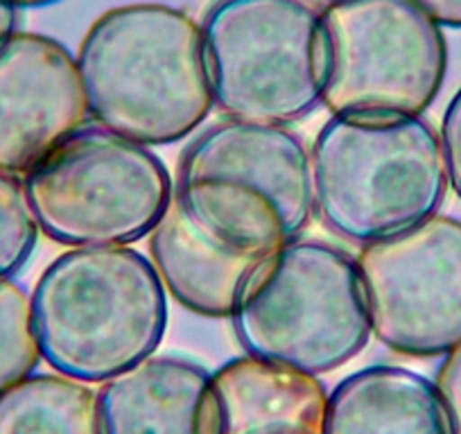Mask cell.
I'll use <instances>...</instances> for the list:
<instances>
[{"label":"cell","mask_w":461,"mask_h":434,"mask_svg":"<svg viewBox=\"0 0 461 434\" xmlns=\"http://www.w3.org/2000/svg\"><path fill=\"white\" fill-rule=\"evenodd\" d=\"M88 116L143 145L194 134L212 112L202 28L163 3H130L97 16L77 48Z\"/></svg>","instance_id":"cell-1"},{"label":"cell","mask_w":461,"mask_h":434,"mask_svg":"<svg viewBox=\"0 0 461 434\" xmlns=\"http://www.w3.org/2000/svg\"><path fill=\"white\" fill-rule=\"evenodd\" d=\"M41 362L102 384L148 360L167 330V292L152 260L131 247H73L30 292Z\"/></svg>","instance_id":"cell-2"},{"label":"cell","mask_w":461,"mask_h":434,"mask_svg":"<svg viewBox=\"0 0 461 434\" xmlns=\"http://www.w3.org/2000/svg\"><path fill=\"white\" fill-rule=\"evenodd\" d=\"M172 194L211 240L267 254L312 222L310 152L287 127L224 118L185 145Z\"/></svg>","instance_id":"cell-3"},{"label":"cell","mask_w":461,"mask_h":434,"mask_svg":"<svg viewBox=\"0 0 461 434\" xmlns=\"http://www.w3.org/2000/svg\"><path fill=\"white\" fill-rule=\"evenodd\" d=\"M310 167L317 217L357 247L434 217L450 185L438 131L423 116H330Z\"/></svg>","instance_id":"cell-4"},{"label":"cell","mask_w":461,"mask_h":434,"mask_svg":"<svg viewBox=\"0 0 461 434\" xmlns=\"http://www.w3.org/2000/svg\"><path fill=\"white\" fill-rule=\"evenodd\" d=\"M230 323L247 356L332 374L371 339L357 260L319 238L285 242L254 265Z\"/></svg>","instance_id":"cell-5"},{"label":"cell","mask_w":461,"mask_h":434,"mask_svg":"<svg viewBox=\"0 0 461 434\" xmlns=\"http://www.w3.org/2000/svg\"><path fill=\"white\" fill-rule=\"evenodd\" d=\"M21 179L39 231L68 249L143 240L175 193L154 149L88 122Z\"/></svg>","instance_id":"cell-6"},{"label":"cell","mask_w":461,"mask_h":434,"mask_svg":"<svg viewBox=\"0 0 461 434\" xmlns=\"http://www.w3.org/2000/svg\"><path fill=\"white\" fill-rule=\"evenodd\" d=\"M202 28L224 118L294 125L321 106V14L301 0H212Z\"/></svg>","instance_id":"cell-7"},{"label":"cell","mask_w":461,"mask_h":434,"mask_svg":"<svg viewBox=\"0 0 461 434\" xmlns=\"http://www.w3.org/2000/svg\"><path fill=\"white\" fill-rule=\"evenodd\" d=\"M446 73L443 28L411 0L321 12V104L332 116H423Z\"/></svg>","instance_id":"cell-8"},{"label":"cell","mask_w":461,"mask_h":434,"mask_svg":"<svg viewBox=\"0 0 461 434\" xmlns=\"http://www.w3.org/2000/svg\"><path fill=\"white\" fill-rule=\"evenodd\" d=\"M371 335L405 357L461 344V222L434 215L357 254Z\"/></svg>","instance_id":"cell-9"},{"label":"cell","mask_w":461,"mask_h":434,"mask_svg":"<svg viewBox=\"0 0 461 434\" xmlns=\"http://www.w3.org/2000/svg\"><path fill=\"white\" fill-rule=\"evenodd\" d=\"M88 118L77 61L64 43L21 30L0 41V170L23 176Z\"/></svg>","instance_id":"cell-10"},{"label":"cell","mask_w":461,"mask_h":434,"mask_svg":"<svg viewBox=\"0 0 461 434\" xmlns=\"http://www.w3.org/2000/svg\"><path fill=\"white\" fill-rule=\"evenodd\" d=\"M326 407L319 375L245 353L208 375L197 434H323Z\"/></svg>","instance_id":"cell-11"},{"label":"cell","mask_w":461,"mask_h":434,"mask_svg":"<svg viewBox=\"0 0 461 434\" xmlns=\"http://www.w3.org/2000/svg\"><path fill=\"white\" fill-rule=\"evenodd\" d=\"M149 260L167 294L194 314L230 317L240 287L265 254H249L211 240L199 231L172 194L149 233Z\"/></svg>","instance_id":"cell-12"},{"label":"cell","mask_w":461,"mask_h":434,"mask_svg":"<svg viewBox=\"0 0 461 434\" xmlns=\"http://www.w3.org/2000/svg\"><path fill=\"white\" fill-rule=\"evenodd\" d=\"M211 371L152 356L97 389L102 434H197V407Z\"/></svg>","instance_id":"cell-13"},{"label":"cell","mask_w":461,"mask_h":434,"mask_svg":"<svg viewBox=\"0 0 461 434\" xmlns=\"http://www.w3.org/2000/svg\"><path fill=\"white\" fill-rule=\"evenodd\" d=\"M323 434H450L434 380L398 365L346 375L330 393Z\"/></svg>","instance_id":"cell-14"},{"label":"cell","mask_w":461,"mask_h":434,"mask_svg":"<svg viewBox=\"0 0 461 434\" xmlns=\"http://www.w3.org/2000/svg\"><path fill=\"white\" fill-rule=\"evenodd\" d=\"M0 434H102L97 392L57 371H34L0 393Z\"/></svg>","instance_id":"cell-15"},{"label":"cell","mask_w":461,"mask_h":434,"mask_svg":"<svg viewBox=\"0 0 461 434\" xmlns=\"http://www.w3.org/2000/svg\"><path fill=\"white\" fill-rule=\"evenodd\" d=\"M41 365L30 292L12 278H0V393L28 378Z\"/></svg>","instance_id":"cell-16"},{"label":"cell","mask_w":461,"mask_h":434,"mask_svg":"<svg viewBox=\"0 0 461 434\" xmlns=\"http://www.w3.org/2000/svg\"><path fill=\"white\" fill-rule=\"evenodd\" d=\"M39 233L23 179L0 170V278L16 276L25 267Z\"/></svg>","instance_id":"cell-17"},{"label":"cell","mask_w":461,"mask_h":434,"mask_svg":"<svg viewBox=\"0 0 461 434\" xmlns=\"http://www.w3.org/2000/svg\"><path fill=\"white\" fill-rule=\"evenodd\" d=\"M438 139H441L443 158H446L447 184L461 199V86L456 88L443 112Z\"/></svg>","instance_id":"cell-18"},{"label":"cell","mask_w":461,"mask_h":434,"mask_svg":"<svg viewBox=\"0 0 461 434\" xmlns=\"http://www.w3.org/2000/svg\"><path fill=\"white\" fill-rule=\"evenodd\" d=\"M434 387L446 410L450 434H461V344L443 356L434 375Z\"/></svg>","instance_id":"cell-19"},{"label":"cell","mask_w":461,"mask_h":434,"mask_svg":"<svg viewBox=\"0 0 461 434\" xmlns=\"http://www.w3.org/2000/svg\"><path fill=\"white\" fill-rule=\"evenodd\" d=\"M441 28L461 30V0H411Z\"/></svg>","instance_id":"cell-20"},{"label":"cell","mask_w":461,"mask_h":434,"mask_svg":"<svg viewBox=\"0 0 461 434\" xmlns=\"http://www.w3.org/2000/svg\"><path fill=\"white\" fill-rule=\"evenodd\" d=\"M19 12L14 5L0 0V41H5L10 34H14L19 30Z\"/></svg>","instance_id":"cell-21"},{"label":"cell","mask_w":461,"mask_h":434,"mask_svg":"<svg viewBox=\"0 0 461 434\" xmlns=\"http://www.w3.org/2000/svg\"><path fill=\"white\" fill-rule=\"evenodd\" d=\"M10 5H14L16 10H30V7H48L61 3V0H5Z\"/></svg>","instance_id":"cell-22"},{"label":"cell","mask_w":461,"mask_h":434,"mask_svg":"<svg viewBox=\"0 0 461 434\" xmlns=\"http://www.w3.org/2000/svg\"><path fill=\"white\" fill-rule=\"evenodd\" d=\"M301 3H303V5H308V7H312V10H317L319 14H321L323 10L337 5V3H341V0H301Z\"/></svg>","instance_id":"cell-23"}]
</instances>
